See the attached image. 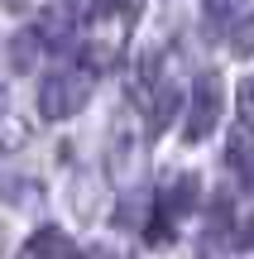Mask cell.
Here are the masks:
<instances>
[{"label": "cell", "instance_id": "6da1fadb", "mask_svg": "<svg viewBox=\"0 0 254 259\" xmlns=\"http://www.w3.org/2000/svg\"><path fill=\"white\" fill-rule=\"evenodd\" d=\"M86 92H91V77L86 72H53L38 87V111H43L48 120H63V115H72L77 106L86 101Z\"/></svg>", "mask_w": 254, "mask_h": 259}, {"label": "cell", "instance_id": "7a4b0ae2", "mask_svg": "<svg viewBox=\"0 0 254 259\" xmlns=\"http://www.w3.org/2000/svg\"><path fill=\"white\" fill-rule=\"evenodd\" d=\"M216 115H221V82H216V72H201L197 92H192V111H187V139L192 144L211 135Z\"/></svg>", "mask_w": 254, "mask_h": 259}, {"label": "cell", "instance_id": "3957f363", "mask_svg": "<svg viewBox=\"0 0 254 259\" xmlns=\"http://www.w3.org/2000/svg\"><path fill=\"white\" fill-rule=\"evenodd\" d=\"M230 48H235V53H254V15H245L230 29Z\"/></svg>", "mask_w": 254, "mask_h": 259}, {"label": "cell", "instance_id": "277c9868", "mask_svg": "<svg viewBox=\"0 0 254 259\" xmlns=\"http://www.w3.org/2000/svg\"><path fill=\"white\" fill-rule=\"evenodd\" d=\"M240 115H245V125H254V77L240 82Z\"/></svg>", "mask_w": 254, "mask_h": 259}, {"label": "cell", "instance_id": "5b68a950", "mask_svg": "<svg viewBox=\"0 0 254 259\" xmlns=\"http://www.w3.org/2000/svg\"><path fill=\"white\" fill-rule=\"evenodd\" d=\"M235 5H240V0H207V15H216V19H221V15H230Z\"/></svg>", "mask_w": 254, "mask_h": 259}]
</instances>
